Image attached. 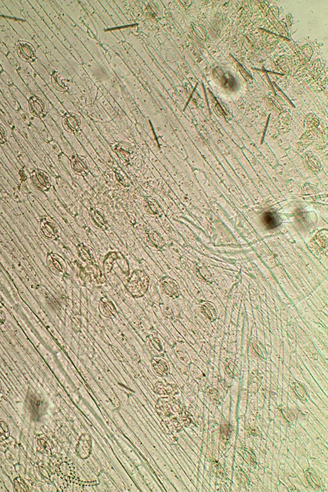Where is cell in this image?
<instances>
[{
    "label": "cell",
    "instance_id": "30",
    "mask_svg": "<svg viewBox=\"0 0 328 492\" xmlns=\"http://www.w3.org/2000/svg\"><path fill=\"white\" fill-rule=\"evenodd\" d=\"M7 58L9 59L10 63H12V65H13L14 67H18V66H19V63H18V61H16V59L14 58V57L11 53H9L7 55Z\"/></svg>",
    "mask_w": 328,
    "mask_h": 492
},
{
    "label": "cell",
    "instance_id": "23",
    "mask_svg": "<svg viewBox=\"0 0 328 492\" xmlns=\"http://www.w3.org/2000/svg\"><path fill=\"white\" fill-rule=\"evenodd\" d=\"M93 73L97 79L100 81H106L108 79L107 72L102 66H97L94 69Z\"/></svg>",
    "mask_w": 328,
    "mask_h": 492
},
{
    "label": "cell",
    "instance_id": "14",
    "mask_svg": "<svg viewBox=\"0 0 328 492\" xmlns=\"http://www.w3.org/2000/svg\"><path fill=\"white\" fill-rule=\"evenodd\" d=\"M144 208L145 212L153 218H159L163 215V208L159 202L152 197H147L144 200Z\"/></svg>",
    "mask_w": 328,
    "mask_h": 492
},
{
    "label": "cell",
    "instance_id": "5",
    "mask_svg": "<svg viewBox=\"0 0 328 492\" xmlns=\"http://www.w3.org/2000/svg\"><path fill=\"white\" fill-rule=\"evenodd\" d=\"M30 180L33 186L40 191H48L51 187L50 177L48 173L42 169L34 170L30 174Z\"/></svg>",
    "mask_w": 328,
    "mask_h": 492
},
{
    "label": "cell",
    "instance_id": "22",
    "mask_svg": "<svg viewBox=\"0 0 328 492\" xmlns=\"http://www.w3.org/2000/svg\"><path fill=\"white\" fill-rule=\"evenodd\" d=\"M117 264H118L119 266H120L121 269H122L123 273L128 275L130 273V268H129V265L128 262L124 258V256L122 255V253H118V258L116 260Z\"/></svg>",
    "mask_w": 328,
    "mask_h": 492
},
{
    "label": "cell",
    "instance_id": "18",
    "mask_svg": "<svg viewBox=\"0 0 328 492\" xmlns=\"http://www.w3.org/2000/svg\"><path fill=\"white\" fill-rule=\"evenodd\" d=\"M118 253L117 252H110L106 255L102 264V271L104 274H108L111 272L113 266L115 262L118 258Z\"/></svg>",
    "mask_w": 328,
    "mask_h": 492
},
{
    "label": "cell",
    "instance_id": "1",
    "mask_svg": "<svg viewBox=\"0 0 328 492\" xmlns=\"http://www.w3.org/2000/svg\"><path fill=\"white\" fill-rule=\"evenodd\" d=\"M149 280V276L143 270H135L127 280L126 288L133 297L140 298L146 294Z\"/></svg>",
    "mask_w": 328,
    "mask_h": 492
},
{
    "label": "cell",
    "instance_id": "4",
    "mask_svg": "<svg viewBox=\"0 0 328 492\" xmlns=\"http://www.w3.org/2000/svg\"><path fill=\"white\" fill-rule=\"evenodd\" d=\"M46 264L48 269L55 276H64L67 271L66 262L62 256L56 253L49 254L47 256Z\"/></svg>",
    "mask_w": 328,
    "mask_h": 492
},
{
    "label": "cell",
    "instance_id": "28",
    "mask_svg": "<svg viewBox=\"0 0 328 492\" xmlns=\"http://www.w3.org/2000/svg\"><path fill=\"white\" fill-rule=\"evenodd\" d=\"M19 479H20L19 481H18L17 479H16V480H15V483H14V484H15V485H14V487H14L15 488V490L17 489V488L18 487L20 488V487H22V489H23L24 490V491H28L27 485H26V484L24 483V481H22L21 479L19 478Z\"/></svg>",
    "mask_w": 328,
    "mask_h": 492
},
{
    "label": "cell",
    "instance_id": "20",
    "mask_svg": "<svg viewBox=\"0 0 328 492\" xmlns=\"http://www.w3.org/2000/svg\"><path fill=\"white\" fill-rule=\"evenodd\" d=\"M91 215L92 221H93L94 225L96 226L99 227L100 229H103V230H105V229L108 228V225L105 220H104L103 217H102V215L99 211L97 210H91Z\"/></svg>",
    "mask_w": 328,
    "mask_h": 492
},
{
    "label": "cell",
    "instance_id": "16",
    "mask_svg": "<svg viewBox=\"0 0 328 492\" xmlns=\"http://www.w3.org/2000/svg\"><path fill=\"white\" fill-rule=\"evenodd\" d=\"M77 251L79 258L87 265L94 264V251L89 246L81 244L77 246Z\"/></svg>",
    "mask_w": 328,
    "mask_h": 492
},
{
    "label": "cell",
    "instance_id": "12",
    "mask_svg": "<svg viewBox=\"0 0 328 492\" xmlns=\"http://www.w3.org/2000/svg\"><path fill=\"white\" fill-rule=\"evenodd\" d=\"M62 124L67 132H77L81 128V120L73 113H65L62 118Z\"/></svg>",
    "mask_w": 328,
    "mask_h": 492
},
{
    "label": "cell",
    "instance_id": "7",
    "mask_svg": "<svg viewBox=\"0 0 328 492\" xmlns=\"http://www.w3.org/2000/svg\"><path fill=\"white\" fill-rule=\"evenodd\" d=\"M162 292L172 299L178 298L180 295L179 285L175 280L169 276H165L160 282Z\"/></svg>",
    "mask_w": 328,
    "mask_h": 492
},
{
    "label": "cell",
    "instance_id": "3",
    "mask_svg": "<svg viewBox=\"0 0 328 492\" xmlns=\"http://www.w3.org/2000/svg\"><path fill=\"white\" fill-rule=\"evenodd\" d=\"M16 53L22 62L31 63L37 59L36 48L30 42L26 41H18L16 44Z\"/></svg>",
    "mask_w": 328,
    "mask_h": 492
},
{
    "label": "cell",
    "instance_id": "2",
    "mask_svg": "<svg viewBox=\"0 0 328 492\" xmlns=\"http://www.w3.org/2000/svg\"><path fill=\"white\" fill-rule=\"evenodd\" d=\"M79 275L83 282H90L96 287L101 286L106 281L105 274L100 269L99 266L94 264L82 267L80 269Z\"/></svg>",
    "mask_w": 328,
    "mask_h": 492
},
{
    "label": "cell",
    "instance_id": "25",
    "mask_svg": "<svg viewBox=\"0 0 328 492\" xmlns=\"http://www.w3.org/2000/svg\"><path fill=\"white\" fill-rule=\"evenodd\" d=\"M266 224L270 226L271 227H275L278 225V221L277 216L272 214H268L266 215Z\"/></svg>",
    "mask_w": 328,
    "mask_h": 492
},
{
    "label": "cell",
    "instance_id": "8",
    "mask_svg": "<svg viewBox=\"0 0 328 492\" xmlns=\"http://www.w3.org/2000/svg\"><path fill=\"white\" fill-rule=\"evenodd\" d=\"M28 107L30 114L36 118H44L48 114L46 104L39 96H31L28 100Z\"/></svg>",
    "mask_w": 328,
    "mask_h": 492
},
{
    "label": "cell",
    "instance_id": "9",
    "mask_svg": "<svg viewBox=\"0 0 328 492\" xmlns=\"http://www.w3.org/2000/svg\"><path fill=\"white\" fill-rule=\"evenodd\" d=\"M78 456L83 460L89 458L92 452V438L89 434H82L76 448Z\"/></svg>",
    "mask_w": 328,
    "mask_h": 492
},
{
    "label": "cell",
    "instance_id": "21",
    "mask_svg": "<svg viewBox=\"0 0 328 492\" xmlns=\"http://www.w3.org/2000/svg\"><path fill=\"white\" fill-rule=\"evenodd\" d=\"M51 83L56 91L64 92L67 91L66 86L62 81L61 77L57 72L54 71L51 76Z\"/></svg>",
    "mask_w": 328,
    "mask_h": 492
},
{
    "label": "cell",
    "instance_id": "6",
    "mask_svg": "<svg viewBox=\"0 0 328 492\" xmlns=\"http://www.w3.org/2000/svg\"><path fill=\"white\" fill-rule=\"evenodd\" d=\"M40 231L45 239L55 241L59 237L60 229L58 225L53 219L49 217H44L41 220Z\"/></svg>",
    "mask_w": 328,
    "mask_h": 492
},
{
    "label": "cell",
    "instance_id": "29",
    "mask_svg": "<svg viewBox=\"0 0 328 492\" xmlns=\"http://www.w3.org/2000/svg\"><path fill=\"white\" fill-rule=\"evenodd\" d=\"M2 308H3V305L0 302V326L3 325L6 321V315L4 313V311L2 310Z\"/></svg>",
    "mask_w": 328,
    "mask_h": 492
},
{
    "label": "cell",
    "instance_id": "10",
    "mask_svg": "<svg viewBox=\"0 0 328 492\" xmlns=\"http://www.w3.org/2000/svg\"><path fill=\"white\" fill-rule=\"evenodd\" d=\"M71 169L73 173L81 176H86L89 173V164L87 159L77 155L72 158Z\"/></svg>",
    "mask_w": 328,
    "mask_h": 492
},
{
    "label": "cell",
    "instance_id": "11",
    "mask_svg": "<svg viewBox=\"0 0 328 492\" xmlns=\"http://www.w3.org/2000/svg\"><path fill=\"white\" fill-rule=\"evenodd\" d=\"M151 368L155 374L162 378L167 377L169 374V363L163 356H154L151 360Z\"/></svg>",
    "mask_w": 328,
    "mask_h": 492
},
{
    "label": "cell",
    "instance_id": "15",
    "mask_svg": "<svg viewBox=\"0 0 328 492\" xmlns=\"http://www.w3.org/2000/svg\"><path fill=\"white\" fill-rule=\"evenodd\" d=\"M99 310L102 316L108 319H114L118 315L116 306L108 297H102L99 303Z\"/></svg>",
    "mask_w": 328,
    "mask_h": 492
},
{
    "label": "cell",
    "instance_id": "19",
    "mask_svg": "<svg viewBox=\"0 0 328 492\" xmlns=\"http://www.w3.org/2000/svg\"><path fill=\"white\" fill-rule=\"evenodd\" d=\"M147 236L151 244L156 247L162 249L165 245V240L157 231L151 229L147 231Z\"/></svg>",
    "mask_w": 328,
    "mask_h": 492
},
{
    "label": "cell",
    "instance_id": "17",
    "mask_svg": "<svg viewBox=\"0 0 328 492\" xmlns=\"http://www.w3.org/2000/svg\"><path fill=\"white\" fill-rule=\"evenodd\" d=\"M153 390L157 394L167 395L169 397L176 394L177 392V388L174 385L168 383L164 384L162 382H158L154 386Z\"/></svg>",
    "mask_w": 328,
    "mask_h": 492
},
{
    "label": "cell",
    "instance_id": "13",
    "mask_svg": "<svg viewBox=\"0 0 328 492\" xmlns=\"http://www.w3.org/2000/svg\"><path fill=\"white\" fill-rule=\"evenodd\" d=\"M145 346L154 356H163L165 353V349L161 340L155 336H147L145 338Z\"/></svg>",
    "mask_w": 328,
    "mask_h": 492
},
{
    "label": "cell",
    "instance_id": "26",
    "mask_svg": "<svg viewBox=\"0 0 328 492\" xmlns=\"http://www.w3.org/2000/svg\"><path fill=\"white\" fill-rule=\"evenodd\" d=\"M7 141V132L3 125L0 124V145L4 144Z\"/></svg>",
    "mask_w": 328,
    "mask_h": 492
},
{
    "label": "cell",
    "instance_id": "24",
    "mask_svg": "<svg viewBox=\"0 0 328 492\" xmlns=\"http://www.w3.org/2000/svg\"><path fill=\"white\" fill-rule=\"evenodd\" d=\"M160 307H161L162 313H163L164 317L169 319H173L174 314L171 308L167 306V305L164 304L163 303L160 305Z\"/></svg>",
    "mask_w": 328,
    "mask_h": 492
},
{
    "label": "cell",
    "instance_id": "27",
    "mask_svg": "<svg viewBox=\"0 0 328 492\" xmlns=\"http://www.w3.org/2000/svg\"><path fill=\"white\" fill-rule=\"evenodd\" d=\"M19 114L21 120L23 121L24 123H26V124H29L30 122V119L27 113L24 111V110L20 108V109L19 110Z\"/></svg>",
    "mask_w": 328,
    "mask_h": 492
}]
</instances>
